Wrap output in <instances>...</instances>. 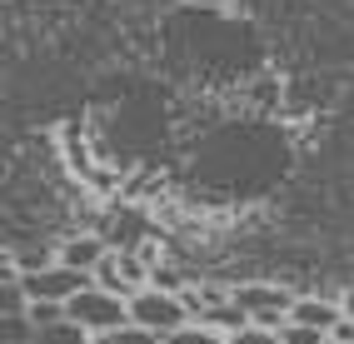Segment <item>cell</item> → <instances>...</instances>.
<instances>
[{
    "instance_id": "1",
    "label": "cell",
    "mask_w": 354,
    "mask_h": 344,
    "mask_svg": "<svg viewBox=\"0 0 354 344\" xmlns=\"http://www.w3.org/2000/svg\"><path fill=\"white\" fill-rule=\"evenodd\" d=\"M70 319L85 325L90 334H110V329L130 325V294L110 289V285H100V280H90L75 300H70Z\"/></svg>"
},
{
    "instance_id": "2",
    "label": "cell",
    "mask_w": 354,
    "mask_h": 344,
    "mask_svg": "<svg viewBox=\"0 0 354 344\" xmlns=\"http://www.w3.org/2000/svg\"><path fill=\"white\" fill-rule=\"evenodd\" d=\"M190 319H195L190 305H185V294H175V289L145 285V289L130 294V325L150 329V334H175L180 325H190Z\"/></svg>"
},
{
    "instance_id": "3",
    "label": "cell",
    "mask_w": 354,
    "mask_h": 344,
    "mask_svg": "<svg viewBox=\"0 0 354 344\" xmlns=\"http://www.w3.org/2000/svg\"><path fill=\"white\" fill-rule=\"evenodd\" d=\"M230 300H234V309H240L245 325H270V329H279V325H290L299 294L279 289V285H240V289H230Z\"/></svg>"
},
{
    "instance_id": "4",
    "label": "cell",
    "mask_w": 354,
    "mask_h": 344,
    "mask_svg": "<svg viewBox=\"0 0 354 344\" xmlns=\"http://www.w3.org/2000/svg\"><path fill=\"white\" fill-rule=\"evenodd\" d=\"M90 285V274H80V269H65L60 260L50 265V269H35V274H20V294L26 300H75V294Z\"/></svg>"
},
{
    "instance_id": "5",
    "label": "cell",
    "mask_w": 354,
    "mask_h": 344,
    "mask_svg": "<svg viewBox=\"0 0 354 344\" xmlns=\"http://www.w3.org/2000/svg\"><path fill=\"white\" fill-rule=\"evenodd\" d=\"M150 274H155V265L145 260V249H110L95 280L110 285V289H120V294H135V289L150 285Z\"/></svg>"
},
{
    "instance_id": "6",
    "label": "cell",
    "mask_w": 354,
    "mask_h": 344,
    "mask_svg": "<svg viewBox=\"0 0 354 344\" xmlns=\"http://www.w3.org/2000/svg\"><path fill=\"white\" fill-rule=\"evenodd\" d=\"M110 249H115V245H110L105 235H75V240H65V245L55 249V260H60L65 269H80V274H90V280H95Z\"/></svg>"
},
{
    "instance_id": "7",
    "label": "cell",
    "mask_w": 354,
    "mask_h": 344,
    "mask_svg": "<svg viewBox=\"0 0 354 344\" xmlns=\"http://www.w3.org/2000/svg\"><path fill=\"white\" fill-rule=\"evenodd\" d=\"M290 319H299V325H310V329L335 334V329H339V319H344V305H335V300H315V294H299Z\"/></svg>"
},
{
    "instance_id": "8",
    "label": "cell",
    "mask_w": 354,
    "mask_h": 344,
    "mask_svg": "<svg viewBox=\"0 0 354 344\" xmlns=\"http://www.w3.org/2000/svg\"><path fill=\"white\" fill-rule=\"evenodd\" d=\"M30 344H95V334H90L85 325H75V319H60V325H50V329H35Z\"/></svg>"
},
{
    "instance_id": "9",
    "label": "cell",
    "mask_w": 354,
    "mask_h": 344,
    "mask_svg": "<svg viewBox=\"0 0 354 344\" xmlns=\"http://www.w3.org/2000/svg\"><path fill=\"white\" fill-rule=\"evenodd\" d=\"M165 344H230V334L205 325V319H190V325H180L175 334H165Z\"/></svg>"
},
{
    "instance_id": "10",
    "label": "cell",
    "mask_w": 354,
    "mask_h": 344,
    "mask_svg": "<svg viewBox=\"0 0 354 344\" xmlns=\"http://www.w3.org/2000/svg\"><path fill=\"white\" fill-rule=\"evenodd\" d=\"M95 344H165V334H150V329H140V325H120V329H110V334H95Z\"/></svg>"
},
{
    "instance_id": "11",
    "label": "cell",
    "mask_w": 354,
    "mask_h": 344,
    "mask_svg": "<svg viewBox=\"0 0 354 344\" xmlns=\"http://www.w3.org/2000/svg\"><path fill=\"white\" fill-rule=\"evenodd\" d=\"M279 344H329V334L299 325V319H290V325H279Z\"/></svg>"
},
{
    "instance_id": "12",
    "label": "cell",
    "mask_w": 354,
    "mask_h": 344,
    "mask_svg": "<svg viewBox=\"0 0 354 344\" xmlns=\"http://www.w3.org/2000/svg\"><path fill=\"white\" fill-rule=\"evenodd\" d=\"M230 344H279V329H270V325H240L230 334Z\"/></svg>"
},
{
    "instance_id": "13",
    "label": "cell",
    "mask_w": 354,
    "mask_h": 344,
    "mask_svg": "<svg viewBox=\"0 0 354 344\" xmlns=\"http://www.w3.org/2000/svg\"><path fill=\"white\" fill-rule=\"evenodd\" d=\"M339 305H344V319H354V289H349V294H339Z\"/></svg>"
},
{
    "instance_id": "14",
    "label": "cell",
    "mask_w": 354,
    "mask_h": 344,
    "mask_svg": "<svg viewBox=\"0 0 354 344\" xmlns=\"http://www.w3.org/2000/svg\"><path fill=\"white\" fill-rule=\"evenodd\" d=\"M329 344H344V339H335V334H329Z\"/></svg>"
}]
</instances>
